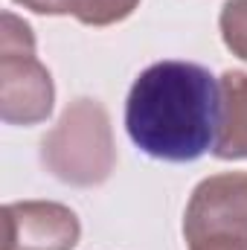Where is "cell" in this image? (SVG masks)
Listing matches in <instances>:
<instances>
[{
	"label": "cell",
	"instance_id": "cell-1",
	"mask_svg": "<svg viewBox=\"0 0 247 250\" xmlns=\"http://www.w3.org/2000/svg\"><path fill=\"white\" fill-rule=\"evenodd\" d=\"M218 79L195 62L166 59L145 67L125 99L131 143L163 163H192L215 143Z\"/></svg>",
	"mask_w": 247,
	"mask_h": 250
},
{
	"label": "cell",
	"instance_id": "cell-2",
	"mask_svg": "<svg viewBox=\"0 0 247 250\" xmlns=\"http://www.w3.org/2000/svg\"><path fill=\"white\" fill-rule=\"evenodd\" d=\"M41 163L67 187H102L117 169L108 108L90 96L73 99L41 140Z\"/></svg>",
	"mask_w": 247,
	"mask_h": 250
},
{
	"label": "cell",
	"instance_id": "cell-3",
	"mask_svg": "<svg viewBox=\"0 0 247 250\" xmlns=\"http://www.w3.org/2000/svg\"><path fill=\"white\" fill-rule=\"evenodd\" d=\"M56 108L53 73L35 56V32L15 12L0 15V120L41 125Z\"/></svg>",
	"mask_w": 247,
	"mask_h": 250
},
{
	"label": "cell",
	"instance_id": "cell-4",
	"mask_svg": "<svg viewBox=\"0 0 247 250\" xmlns=\"http://www.w3.org/2000/svg\"><path fill=\"white\" fill-rule=\"evenodd\" d=\"M209 236H247V172H221L192 189L184 212L186 245Z\"/></svg>",
	"mask_w": 247,
	"mask_h": 250
},
{
	"label": "cell",
	"instance_id": "cell-5",
	"mask_svg": "<svg viewBox=\"0 0 247 250\" xmlns=\"http://www.w3.org/2000/svg\"><path fill=\"white\" fill-rule=\"evenodd\" d=\"M3 250H76L79 215L59 201H12L3 207Z\"/></svg>",
	"mask_w": 247,
	"mask_h": 250
},
{
	"label": "cell",
	"instance_id": "cell-6",
	"mask_svg": "<svg viewBox=\"0 0 247 250\" xmlns=\"http://www.w3.org/2000/svg\"><path fill=\"white\" fill-rule=\"evenodd\" d=\"M218 128L212 154L218 160H247V73L227 70L218 79Z\"/></svg>",
	"mask_w": 247,
	"mask_h": 250
},
{
	"label": "cell",
	"instance_id": "cell-7",
	"mask_svg": "<svg viewBox=\"0 0 247 250\" xmlns=\"http://www.w3.org/2000/svg\"><path fill=\"white\" fill-rule=\"evenodd\" d=\"M218 29L224 47L247 62V0H224L221 15H218Z\"/></svg>",
	"mask_w": 247,
	"mask_h": 250
},
{
	"label": "cell",
	"instance_id": "cell-8",
	"mask_svg": "<svg viewBox=\"0 0 247 250\" xmlns=\"http://www.w3.org/2000/svg\"><path fill=\"white\" fill-rule=\"evenodd\" d=\"M140 0H79L73 18L84 26H111L134 15Z\"/></svg>",
	"mask_w": 247,
	"mask_h": 250
},
{
	"label": "cell",
	"instance_id": "cell-9",
	"mask_svg": "<svg viewBox=\"0 0 247 250\" xmlns=\"http://www.w3.org/2000/svg\"><path fill=\"white\" fill-rule=\"evenodd\" d=\"M35 15H73L79 0H12Z\"/></svg>",
	"mask_w": 247,
	"mask_h": 250
},
{
	"label": "cell",
	"instance_id": "cell-10",
	"mask_svg": "<svg viewBox=\"0 0 247 250\" xmlns=\"http://www.w3.org/2000/svg\"><path fill=\"white\" fill-rule=\"evenodd\" d=\"M189 250H247V236H209L192 242Z\"/></svg>",
	"mask_w": 247,
	"mask_h": 250
}]
</instances>
